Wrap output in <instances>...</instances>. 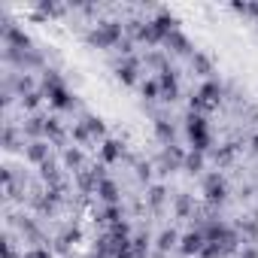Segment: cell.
Here are the masks:
<instances>
[{
  "label": "cell",
  "instance_id": "cell-1",
  "mask_svg": "<svg viewBox=\"0 0 258 258\" xmlns=\"http://www.w3.org/2000/svg\"><path fill=\"white\" fill-rule=\"evenodd\" d=\"M222 85L216 82V79H207L201 88H198V94L191 97V112H210V109H216L219 106V100H222Z\"/></svg>",
  "mask_w": 258,
  "mask_h": 258
},
{
  "label": "cell",
  "instance_id": "cell-2",
  "mask_svg": "<svg viewBox=\"0 0 258 258\" xmlns=\"http://www.w3.org/2000/svg\"><path fill=\"white\" fill-rule=\"evenodd\" d=\"M185 134L191 140V149H198V152H207L210 149V127H207V118L201 112H188V118H185Z\"/></svg>",
  "mask_w": 258,
  "mask_h": 258
},
{
  "label": "cell",
  "instance_id": "cell-3",
  "mask_svg": "<svg viewBox=\"0 0 258 258\" xmlns=\"http://www.w3.org/2000/svg\"><path fill=\"white\" fill-rule=\"evenodd\" d=\"M97 49H109V46H118L121 43V25H115V22H103V25H97L94 31H91V37H88Z\"/></svg>",
  "mask_w": 258,
  "mask_h": 258
},
{
  "label": "cell",
  "instance_id": "cell-4",
  "mask_svg": "<svg viewBox=\"0 0 258 258\" xmlns=\"http://www.w3.org/2000/svg\"><path fill=\"white\" fill-rule=\"evenodd\" d=\"M204 195H207V201H213V204H222V201L228 198V185H225L222 173H210V176L204 179Z\"/></svg>",
  "mask_w": 258,
  "mask_h": 258
},
{
  "label": "cell",
  "instance_id": "cell-5",
  "mask_svg": "<svg viewBox=\"0 0 258 258\" xmlns=\"http://www.w3.org/2000/svg\"><path fill=\"white\" fill-rule=\"evenodd\" d=\"M204 246H207V234H204V231H188V234L179 237V249H182L185 255H201Z\"/></svg>",
  "mask_w": 258,
  "mask_h": 258
},
{
  "label": "cell",
  "instance_id": "cell-6",
  "mask_svg": "<svg viewBox=\"0 0 258 258\" xmlns=\"http://www.w3.org/2000/svg\"><path fill=\"white\" fill-rule=\"evenodd\" d=\"M158 85H161V94H164L167 100H176V97H179V82H176V73H173L170 67H167V70H161Z\"/></svg>",
  "mask_w": 258,
  "mask_h": 258
},
{
  "label": "cell",
  "instance_id": "cell-7",
  "mask_svg": "<svg viewBox=\"0 0 258 258\" xmlns=\"http://www.w3.org/2000/svg\"><path fill=\"white\" fill-rule=\"evenodd\" d=\"M46 97H49V103H52L55 109H70V106H73V97H70V91H67L64 85H58V88L46 91Z\"/></svg>",
  "mask_w": 258,
  "mask_h": 258
},
{
  "label": "cell",
  "instance_id": "cell-8",
  "mask_svg": "<svg viewBox=\"0 0 258 258\" xmlns=\"http://www.w3.org/2000/svg\"><path fill=\"white\" fill-rule=\"evenodd\" d=\"M97 198H100V201H106L109 207H112V204H118V185H115V179L103 176V179H100V185H97Z\"/></svg>",
  "mask_w": 258,
  "mask_h": 258
},
{
  "label": "cell",
  "instance_id": "cell-9",
  "mask_svg": "<svg viewBox=\"0 0 258 258\" xmlns=\"http://www.w3.org/2000/svg\"><path fill=\"white\" fill-rule=\"evenodd\" d=\"M25 155H28V161H31V164H40V167H43V164L49 161V146H46L43 140H34V143L28 146V152H25Z\"/></svg>",
  "mask_w": 258,
  "mask_h": 258
},
{
  "label": "cell",
  "instance_id": "cell-10",
  "mask_svg": "<svg viewBox=\"0 0 258 258\" xmlns=\"http://www.w3.org/2000/svg\"><path fill=\"white\" fill-rule=\"evenodd\" d=\"M121 158V146L115 143V140H103L100 143V161L103 164H112V161H118Z\"/></svg>",
  "mask_w": 258,
  "mask_h": 258
},
{
  "label": "cell",
  "instance_id": "cell-11",
  "mask_svg": "<svg viewBox=\"0 0 258 258\" xmlns=\"http://www.w3.org/2000/svg\"><path fill=\"white\" fill-rule=\"evenodd\" d=\"M164 43H167V46H173V52H179V55H188V52H191V43H188V40H185L179 31H173V34H170Z\"/></svg>",
  "mask_w": 258,
  "mask_h": 258
},
{
  "label": "cell",
  "instance_id": "cell-12",
  "mask_svg": "<svg viewBox=\"0 0 258 258\" xmlns=\"http://www.w3.org/2000/svg\"><path fill=\"white\" fill-rule=\"evenodd\" d=\"M46 121H49V118L31 115V118L25 121V134H31V137H40V134H46Z\"/></svg>",
  "mask_w": 258,
  "mask_h": 258
},
{
  "label": "cell",
  "instance_id": "cell-13",
  "mask_svg": "<svg viewBox=\"0 0 258 258\" xmlns=\"http://www.w3.org/2000/svg\"><path fill=\"white\" fill-rule=\"evenodd\" d=\"M182 167H185V170H191V173H198V170H204V152H198V149H191V152L185 155V161H182Z\"/></svg>",
  "mask_w": 258,
  "mask_h": 258
},
{
  "label": "cell",
  "instance_id": "cell-14",
  "mask_svg": "<svg viewBox=\"0 0 258 258\" xmlns=\"http://www.w3.org/2000/svg\"><path fill=\"white\" fill-rule=\"evenodd\" d=\"M118 79L127 82V85H134V82H137V64H134V61H124V64L118 67Z\"/></svg>",
  "mask_w": 258,
  "mask_h": 258
},
{
  "label": "cell",
  "instance_id": "cell-15",
  "mask_svg": "<svg viewBox=\"0 0 258 258\" xmlns=\"http://www.w3.org/2000/svg\"><path fill=\"white\" fill-rule=\"evenodd\" d=\"M191 64H195V70H198V73H204V76H210V73H213V61H210L207 55H201V52H195V55H191Z\"/></svg>",
  "mask_w": 258,
  "mask_h": 258
},
{
  "label": "cell",
  "instance_id": "cell-16",
  "mask_svg": "<svg viewBox=\"0 0 258 258\" xmlns=\"http://www.w3.org/2000/svg\"><path fill=\"white\" fill-rule=\"evenodd\" d=\"M173 246H179V234H176V231H164V234L158 237V249L167 252V249H173Z\"/></svg>",
  "mask_w": 258,
  "mask_h": 258
},
{
  "label": "cell",
  "instance_id": "cell-17",
  "mask_svg": "<svg viewBox=\"0 0 258 258\" xmlns=\"http://www.w3.org/2000/svg\"><path fill=\"white\" fill-rule=\"evenodd\" d=\"M85 127L91 131V137H103V134H106V124H103L100 118H94V115H88V118H85Z\"/></svg>",
  "mask_w": 258,
  "mask_h": 258
},
{
  "label": "cell",
  "instance_id": "cell-18",
  "mask_svg": "<svg viewBox=\"0 0 258 258\" xmlns=\"http://www.w3.org/2000/svg\"><path fill=\"white\" fill-rule=\"evenodd\" d=\"M140 91H143V97H149V100H155V97L161 94V85H158V79H146V82L140 85Z\"/></svg>",
  "mask_w": 258,
  "mask_h": 258
},
{
  "label": "cell",
  "instance_id": "cell-19",
  "mask_svg": "<svg viewBox=\"0 0 258 258\" xmlns=\"http://www.w3.org/2000/svg\"><path fill=\"white\" fill-rule=\"evenodd\" d=\"M64 164H67L70 170H79V167H82V152H79V149H67V152H64Z\"/></svg>",
  "mask_w": 258,
  "mask_h": 258
},
{
  "label": "cell",
  "instance_id": "cell-20",
  "mask_svg": "<svg viewBox=\"0 0 258 258\" xmlns=\"http://www.w3.org/2000/svg\"><path fill=\"white\" fill-rule=\"evenodd\" d=\"M100 222H106V225H109V228H112V225H115V222H121V210H118V207H115V204H112V207H106V210H103V213H100Z\"/></svg>",
  "mask_w": 258,
  "mask_h": 258
},
{
  "label": "cell",
  "instance_id": "cell-21",
  "mask_svg": "<svg viewBox=\"0 0 258 258\" xmlns=\"http://www.w3.org/2000/svg\"><path fill=\"white\" fill-rule=\"evenodd\" d=\"M155 131H158V137H161V140L170 146V140H173V127H170L164 118H158V121H155Z\"/></svg>",
  "mask_w": 258,
  "mask_h": 258
},
{
  "label": "cell",
  "instance_id": "cell-22",
  "mask_svg": "<svg viewBox=\"0 0 258 258\" xmlns=\"http://www.w3.org/2000/svg\"><path fill=\"white\" fill-rule=\"evenodd\" d=\"M46 134H49L52 140H61V134H64V131H61V124H58V118H49V121H46Z\"/></svg>",
  "mask_w": 258,
  "mask_h": 258
},
{
  "label": "cell",
  "instance_id": "cell-23",
  "mask_svg": "<svg viewBox=\"0 0 258 258\" xmlns=\"http://www.w3.org/2000/svg\"><path fill=\"white\" fill-rule=\"evenodd\" d=\"M40 97H43V94H40V91H31V94H25V97H22V103H25V106H28V109H34V106H37V103H40Z\"/></svg>",
  "mask_w": 258,
  "mask_h": 258
},
{
  "label": "cell",
  "instance_id": "cell-24",
  "mask_svg": "<svg viewBox=\"0 0 258 258\" xmlns=\"http://www.w3.org/2000/svg\"><path fill=\"white\" fill-rule=\"evenodd\" d=\"M22 258H52V255H49V249H28V252H22Z\"/></svg>",
  "mask_w": 258,
  "mask_h": 258
},
{
  "label": "cell",
  "instance_id": "cell-25",
  "mask_svg": "<svg viewBox=\"0 0 258 258\" xmlns=\"http://www.w3.org/2000/svg\"><path fill=\"white\" fill-rule=\"evenodd\" d=\"M161 201H164V188H161V185H155V188H152V207H158Z\"/></svg>",
  "mask_w": 258,
  "mask_h": 258
},
{
  "label": "cell",
  "instance_id": "cell-26",
  "mask_svg": "<svg viewBox=\"0 0 258 258\" xmlns=\"http://www.w3.org/2000/svg\"><path fill=\"white\" fill-rule=\"evenodd\" d=\"M188 207H191V204H188V198H179V201H176V213H179V216H185V213H188Z\"/></svg>",
  "mask_w": 258,
  "mask_h": 258
},
{
  "label": "cell",
  "instance_id": "cell-27",
  "mask_svg": "<svg viewBox=\"0 0 258 258\" xmlns=\"http://www.w3.org/2000/svg\"><path fill=\"white\" fill-rule=\"evenodd\" d=\"M237 13H249V16H258V7L255 4H243V7H234Z\"/></svg>",
  "mask_w": 258,
  "mask_h": 258
},
{
  "label": "cell",
  "instance_id": "cell-28",
  "mask_svg": "<svg viewBox=\"0 0 258 258\" xmlns=\"http://www.w3.org/2000/svg\"><path fill=\"white\" fill-rule=\"evenodd\" d=\"M240 258H258V249H255V246H246V249H243V255H240Z\"/></svg>",
  "mask_w": 258,
  "mask_h": 258
},
{
  "label": "cell",
  "instance_id": "cell-29",
  "mask_svg": "<svg viewBox=\"0 0 258 258\" xmlns=\"http://www.w3.org/2000/svg\"><path fill=\"white\" fill-rule=\"evenodd\" d=\"M115 258H140V255H137V252H134V249H124V252H118V255H115Z\"/></svg>",
  "mask_w": 258,
  "mask_h": 258
},
{
  "label": "cell",
  "instance_id": "cell-30",
  "mask_svg": "<svg viewBox=\"0 0 258 258\" xmlns=\"http://www.w3.org/2000/svg\"><path fill=\"white\" fill-rule=\"evenodd\" d=\"M140 179H149V164H140Z\"/></svg>",
  "mask_w": 258,
  "mask_h": 258
},
{
  "label": "cell",
  "instance_id": "cell-31",
  "mask_svg": "<svg viewBox=\"0 0 258 258\" xmlns=\"http://www.w3.org/2000/svg\"><path fill=\"white\" fill-rule=\"evenodd\" d=\"M252 149H255V152H258V137H255V140H252Z\"/></svg>",
  "mask_w": 258,
  "mask_h": 258
}]
</instances>
